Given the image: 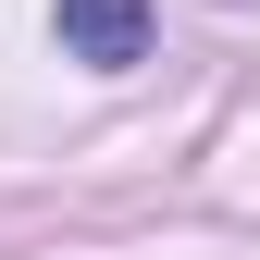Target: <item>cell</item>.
Wrapping results in <instances>:
<instances>
[{"label":"cell","mask_w":260,"mask_h":260,"mask_svg":"<svg viewBox=\"0 0 260 260\" xmlns=\"http://www.w3.org/2000/svg\"><path fill=\"white\" fill-rule=\"evenodd\" d=\"M62 50L100 62V75H124V62H149V0H62Z\"/></svg>","instance_id":"cell-1"}]
</instances>
